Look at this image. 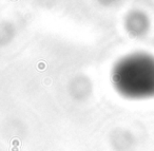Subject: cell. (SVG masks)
I'll return each mask as SVG.
<instances>
[{"mask_svg":"<svg viewBox=\"0 0 154 151\" xmlns=\"http://www.w3.org/2000/svg\"><path fill=\"white\" fill-rule=\"evenodd\" d=\"M115 89L127 98L154 97V56L137 52L116 64L112 73Z\"/></svg>","mask_w":154,"mask_h":151,"instance_id":"cell-1","label":"cell"}]
</instances>
